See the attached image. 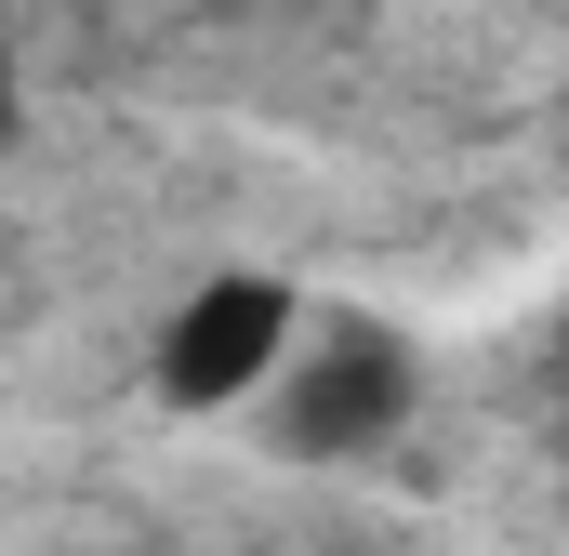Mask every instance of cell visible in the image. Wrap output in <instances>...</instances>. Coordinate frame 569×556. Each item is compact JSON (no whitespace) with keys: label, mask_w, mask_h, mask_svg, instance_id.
Returning <instances> with one entry per match:
<instances>
[{"label":"cell","mask_w":569,"mask_h":556,"mask_svg":"<svg viewBox=\"0 0 569 556\" xmlns=\"http://www.w3.org/2000/svg\"><path fill=\"white\" fill-rule=\"evenodd\" d=\"M411 411V358H398V331H331L305 371L279 385V450L291 464H358V450H385Z\"/></svg>","instance_id":"1"},{"label":"cell","mask_w":569,"mask_h":556,"mask_svg":"<svg viewBox=\"0 0 569 556\" xmlns=\"http://www.w3.org/2000/svg\"><path fill=\"white\" fill-rule=\"evenodd\" d=\"M279 345H291V291L279 278H212V291H186V318L159 331V398H172V411H226V398L279 385Z\"/></svg>","instance_id":"2"},{"label":"cell","mask_w":569,"mask_h":556,"mask_svg":"<svg viewBox=\"0 0 569 556\" xmlns=\"http://www.w3.org/2000/svg\"><path fill=\"white\" fill-rule=\"evenodd\" d=\"M0 120H13V67H0Z\"/></svg>","instance_id":"3"}]
</instances>
